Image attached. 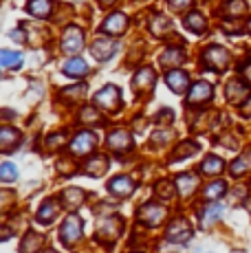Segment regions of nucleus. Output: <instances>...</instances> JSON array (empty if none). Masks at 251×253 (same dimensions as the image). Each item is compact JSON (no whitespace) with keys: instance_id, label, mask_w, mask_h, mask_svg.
Segmentation results:
<instances>
[{"instance_id":"1","label":"nucleus","mask_w":251,"mask_h":253,"mask_svg":"<svg viewBox=\"0 0 251 253\" xmlns=\"http://www.w3.org/2000/svg\"><path fill=\"white\" fill-rule=\"evenodd\" d=\"M93 104H95V108L101 110V113H117L119 106H122V90L113 84L104 86L101 90L95 92Z\"/></svg>"},{"instance_id":"2","label":"nucleus","mask_w":251,"mask_h":253,"mask_svg":"<svg viewBox=\"0 0 251 253\" xmlns=\"http://www.w3.org/2000/svg\"><path fill=\"white\" fill-rule=\"evenodd\" d=\"M84 42H86V33L82 27H77V24H69V27L64 29V33H62V40H60V46L62 51L66 53V55L75 57L77 53L84 48Z\"/></svg>"},{"instance_id":"3","label":"nucleus","mask_w":251,"mask_h":253,"mask_svg":"<svg viewBox=\"0 0 251 253\" xmlns=\"http://www.w3.org/2000/svg\"><path fill=\"white\" fill-rule=\"evenodd\" d=\"M82 236H84V222H82V218L75 216V213L66 216L64 222H62V227H60L62 245L64 247H75L77 242L82 240Z\"/></svg>"},{"instance_id":"4","label":"nucleus","mask_w":251,"mask_h":253,"mask_svg":"<svg viewBox=\"0 0 251 253\" xmlns=\"http://www.w3.org/2000/svg\"><path fill=\"white\" fill-rule=\"evenodd\" d=\"M166 216H167V209L163 205H159V203H143L137 211L139 222L146 227H159L166 220Z\"/></svg>"},{"instance_id":"5","label":"nucleus","mask_w":251,"mask_h":253,"mask_svg":"<svg viewBox=\"0 0 251 253\" xmlns=\"http://www.w3.org/2000/svg\"><path fill=\"white\" fill-rule=\"evenodd\" d=\"M95 145H97V137H95L90 130H80V132H75V137L71 139L69 148H71L73 157H90Z\"/></svg>"},{"instance_id":"6","label":"nucleus","mask_w":251,"mask_h":253,"mask_svg":"<svg viewBox=\"0 0 251 253\" xmlns=\"http://www.w3.org/2000/svg\"><path fill=\"white\" fill-rule=\"evenodd\" d=\"M192 236H194V229H192V225L185 218H176V220L167 222L166 240L172 242V245H185Z\"/></svg>"},{"instance_id":"7","label":"nucleus","mask_w":251,"mask_h":253,"mask_svg":"<svg viewBox=\"0 0 251 253\" xmlns=\"http://www.w3.org/2000/svg\"><path fill=\"white\" fill-rule=\"evenodd\" d=\"M203 64L211 71H223V69H227V64H229V53H227L223 46L211 44L203 51Z\"/></svg>"},{"instance_id":"8","label":"nucleus","mask_w":251,"mask_h":253,"mask_svg":"<svg viewBox=\"0 0 251 253\" xmlns=\"http://www.w3.org/2000/svg\"><path fill=\"white\" fill-rule=\"evenodd\" d=\"M106 145H108L113 152L117 154H126L132 150V134L128 130H110L108 137H106Z\"/></svg>"},{"instance_id":"9","label":"nucleus","mask_w":251,"mask_h":253,"mask_svg":"<svg viewBox=\"0 0 251 253\" xmlns=\"http://www.w3.org/2000/svg\"><path fill=\"white\" fill-rule=\"evenodd\" d=\"M214 97V88H211L209 82L205 80H199L190 86L187 90V104L190 106H201V104H207V101Z\"/></svg>"},{"instance_id":"10","label":"nucleus","mask_w":251,"mask_h":253,"mask_svg":"<svg viewBox=\"0 0 251 253\" xmlns=\"http://www.w3.org/2000/svg\"><path fill=\"white\" fill-rule=\"evenodd\" d=\"M157 84V71L152 66H141L132 75V88L134 92H150Z\"/></svg>"},{"instance_id":"11","label":"nucleus","mask_w":251,"mask_h":253,"mask_svg":"<svg viewBox=\"0 0 251 253\" xmlns=\"http://www.w3.org/2000/svg\"><path fill=\"white\" fill-rule=\"evenodd\" d=\"M101 33L104 36H122L128 29V16L122 11H113L104 22H101Z\"/></svg>"},{"instance_id":"12","label":"nucleus","mask_w":251,"mask_h":253,"mask_svg":"<svg viewBox=\"0 0 251 253\" xmlns=\"http://www.w3.org/2000/svg\"><path fill=\"white\" fill-rule=\"evenodd\" d=\"M90 53H93V57L97 62H108L110 57L117 53V44H115L108 36H99V38H95V42L90 44Z\"/></svg>"},{"instance_id":"13","label":"nucleus","mask_w":251,"mask_h":253,"mask_svg":"<svg viewBox=\"0 0 251 253\" xmlns=\"http://www.w3.org/2000/svg\"><path fill=\"white\" fill-rule=\"evenodd\" d=\"M22 143V134L20 130H16L13 126H0V152L9 154L13 148Z\"/></svg>"},{"instance_id":"14","label":"nucleus","mask_w":251,"mask_h":253,"mask_svg":"<svg viewBox=\"0 0 251 253\" xmlns=\"http://www.w3.org/2000/svg\"><path fill=\"white\" fill-rule=\"evenodd\" d=\"M225 216V205L223 203H209L199 209V222L203 227H211Z\"/></svg>"},{"instance_id":"15","label":"nucleus","mask_w":251,"mask_h":253,"mask_svg":"<svg viewBox=\"0 0 251 253\" xmlns=\"http://www.w3.org/2000/svg\"><path fill=\"white\" fill-rule=\"evenodd\" d=\"M134 181L130 176H115V178H110V183H108V192L113 194V196H117V198H128V196H132L134 194Z\"/></svg>"},{"instance_id":"16","label":"nucleus","mask_w":251,"mask_h":253,"mask_svg":"<svg viewBox=\"0 0 251 253\" xmlns=\"http://www.w3.org/2000/svg\"><path fill=\"white\" fill-rule=\"evenodd\" d=\"M166 84L172 92H185L190 88V75L181 69H172L166 73Z\"/></svg>"},{"instance_id":"17","label":"nucleus","mask_w":251,"mask_h":253,"mask_svg":"<svg viewBox=\"0 0 251 253\" xmlns=\"http://www.w3.org/2000/svg\"><path fill=\"white\" fill-rule=\"evenodd\" d=\"M62 207H66V209H71V211H75L77 207H82L84 205V201H86V192L82 187H66L64 192H62Z\"/></svg>"},{"instance_id":"18","label":"nucleus","mask_w":251,"mask_h":253,"mask_svg":"<svg viewBox=\"0 0 251 253\" xmlns=\"http://www.w3.org/2000/svg\"><path fill=\"white\" fill-rule=\"evenodd\" d=\"M27 13L38 20H46L53 16V0H27Z\"/></svg>"},{"instance_id":"19","label":"nucleus","mask_w":251,"mask_h":253,"mask_svg":"<svg viewBox=\"0 0 251 253\" xmlns=\"http://www.w3.org/2000/svg\"><path fill=\"white\" fill-rule=\"evenodd\" d=\"M57 213H60V205H57L53 198H49V201H44L40 205V209H38V213H36V222L38 225H51L53 220L57 218Z\"/></svg>"},{"instance_id":"20","label":"nucleus","mask_w":251,"mask_h":253,"mask_svg":"<svg viewBox=\"0 0 251 253\" xmlns=\"http://www.w3.org/2000/svg\"><path fill=\"white\" fill-rule=\"evenodd\" d=\"M176 189H178V194L181 196H192V194L196 192V187H199V176L196 174H192V172H183V174H178L176 176Z\"/></svg>"},{"instance_id":"21","label":"nucleus","mask_w":251,"mask_h":253,"mask_svg":"<svg viewBox=\"0 0 251 253\" xmlns=\"http://www.w3.org/2000/svg\"><path fill=\"white\" fill-rule=\"evenodd\" d=\"M122 233V218H106V220L99 222V236L104 238L106 242L117 240V236Z\"/></svg>"},{"instance_id":"22","label":"nucleus","mask_w":251,"mask_h":253,"mask_svg":"<svg viewBox=\"0 0 251 253\" xmlns=\"http://www.w3.org/2000/svg\"><path fill=\"white\" fill-rule=\"evenodd\" d=\"M90 71V66L86 64L84 57H69V60L64 62V66H62V73L69 77H84L86 73Z\"/></svg>"},{"instance_id":"23","label":"nucleus","mask_w":251,"mask_h":253,"mask_svg":"<svg viewBox=\"0 0 251 253\" xmlns=\"http://www.w3.org/2000/svg\"><path fill=\"white\" fill-rule=\"evenodd\" d=\"M199 169H201V174H205V176H218L220 172H225V161L220 157H216V154H207V157L201 161Z\"/></svg>"},{"instance_id":"24","label":"nucleus","mask_w":251,"mask_h":253,"mask_svg":"<svg viewBox=\"0 0 251 253\" xmlns=\"http://www.w3.org/2000/svg\"><path fill=\"white\" fill-rule=\"evenodd\" d=\"M249 172H251V148L245 150V152L229 165V174L234 178H240V176H245V174H249Z\"/></svg>"},{"instance_id":"25","label":"nucleus","mask_w":251,"mask_h":253,"mask_svg":"<svg viewBox=\"0 0 251 253\" xmlns=\"http://www.w3.org/2000/svg\"><path fill=\"white\" fill-rule=\"evenodd\" d=\"M183 60H185V51H183L181 46H167L166 51L161 53V57H159V62H161L163 66H172V69L183 64Z\"/></svg>"},{"instance_id":"26","label":"nucleus","mask_w":251,"mask_h":253,"mask_svg":"<svg viewBox=\"0 0 251 253\" xmlns=\"http://www.w3.org/2000/svg\"><path fill=\"white\" fill-rule=\"evenodd\" d=\"M44 247V238L36 231H27L20 242V253H38Z\"/></svg>"},{"instance_id":"27","label":"nucleus","mask_w":251,"mask_h":253,"mask_svg":"<svg viewBox=\"0 0 251 253\" xmlns=\"http://www.w3.org/2000/svg\"><path fill=\"white\" fill-rule=\"evenodd\" d=\"M183 27L192 33H203L207 29V20L201 11H190L185 18H183Z\"/></svg>"},{"instance_id":"28","label":"nucleus","mask_w":251,"mask_h":253,"mask_svg":"<svg viewBox=\"0 0 251 253\" xmlns=\"http://www.w3.org/2000/svg\"><path fill=\"white\" fill-rule=\"evenodd\" d=\"M227 181H211V183H207L205 187H203V198H207V201H218V198H223L225 194H227Z\"/></svg>"},{"instance_id":"29","label":"nucleus","mask_w":251,"mask_h":253,"mask_svg":"<svg viewBox=\"0 0 251 253\" xmlns=\"http://www.w3.org/2000/svg\"><path fill=\"white\" fill-rule=\"evenodd\" d=\"M106 169H108V159L101 157V154H93V157L84 163V172L90 174V176H101Z\"/></svg>"},{"instance_id":"30","label":"nucleus","mask_w":251,"mask_h":253,"mask_svg":"<svg viewBox=\"0 0 251 253\" xmlns=\"http://www.w3.org/2000/svg\"><path fill=\"white\" fill-rule=\"evenodd\" d=\"M150 31H152L157 38H163L166 33H170V31H172L170 18H166L163 13H154V16L150 18Z\"/></svg>"},{"instance_id":"31","label":"nucleus","mask_w":251,"mask_h":253,"mask_svg":"<svg viewBox=\"0 0 251 253\" xmlns=\"http://www.w3.org/2000/svg\"><path fill=\"white\" fill-rule=\"evenodd\" d=\"M0 66H4V69H20L22 66V53L20 51H9V48H0Z\"/></svg>"},{"instance_id":"32","label":"nucleus","mask_w":251,"mask_h":253,"mask_svg":"<svg viewBox=\"0 0 251 253\" xmlns=\"http://www.w3.org/2000/svg\"><path fill=\"white\" fill-rule=\"evenodd\" d=\"M199 152V145L194 143V141H183L181 145L174 150V154L170 157V161L172 163H176V161H183V159H190V157H194V154Z\"/></svg>"},{"instance_id":"33","label":"nucleus","mask_w":251,"mask_h":253,"mask_svg":"<svg viewBox=\"0 0 251 253\" xmlns=\"http://www.w3.org/2000/svg\"><path fill=\"white\" fill-rule=\"evenodd\" d=\"M225 92H227V99L229 101H240L247 95V84H243L240 80H231L229 84H227Z\"/></svg>"},{"instance_id":"34","label":"nucleus","mask_w":251,"mask_h":253,"mask_svg":"<svg viewBox=\"0 0 251 253\" xmlns=\"http://www.w3.org/2000/svg\"><path fill=\"white\" fill-rule=\"evenodd\" d=\"M84 95H86V84H75V86H69L66 90H62L60 99L69 101V104H75V101L84 99Z\"/></svg>"},{"instance_id":"35","label":"nucleus","mask_w":251,"mask_h":253,"mask_svg":"<svg viewBox=\"0 0 251 253\" xmlns=\"http://www.w3.org/2000/svg\"><path fill=\"white\" fill-rule=\"evenodd\" d=\"M18 181V165L11 161L0 163V183H16Z\"/></svg>"},{"instance_id":"36","label":"nucleus","mask_w":251,"mask_h":253,"mask_svg":"<svg viewBox=\"0 0 251 253\" xmlns=\"http://www.w3.org/2000/svg\"><path fill=\"white\" fill-rule=\"evenodd\" d=\"M174 192H176V185H172V181H161L154 187V194H157L161 201H172Z\"/></svg>"},{"instance_id":"37","label":"nucleus","mask_w":251,"mask_h":253,"mask_svg":"<svg viewBox=\"0 0 251 253\" xmlns=\"http://www.w3.org/2000/svg\"><path fill=\"white\" fill-rule=\"evenodd\" d=\"M225 11H227V16H240V13L247 11V4H245V0H229Z\"/></svg>"},{"instance_id":"38","label":"nucleus","mask_w":251,"mask_h":253,"mask_svg":"<svg viewBox=\"0 0 251 253\" xmlns=\"http://www.w3.org/2000/svg\"><path fill=\"white\" fill-rule=\"evenodd\" d=\"M64 143H66V134H62V132H55V134L46 137V148L49 150H60Z\"/></svg>"},{"instance_id":"39","label":"nucleus","mask_w":251,"mask_h":253,"mask_svg":"<svg viewBox=\"0 0 251 253\" xmlns=\"http://www.w3.org/2000/svg\"><path fill=\"white\" fill-rule=\"evenodd\" d=\"M13 205V192L11 189H0V213L7 211Z\"/></svg>"},{"instance_id":"40","label":"nucleus","mask_w":251,"mask_h":253,"mask_svg":"<svg viewBox=\"0 0 251 253\" xmlns=\"http://www.w3.org/2000/svg\"><path fill=\"white\" fill-rule=\"evenodd\" d=\"M192 2H194V0H167L170 9H172V11H176V13H181V11H185V9H190Z\"/></svg>"},{"instance_id":"41","label":"nucleus","mask_w":251,"mask_h":253,"mask_svg":"<svg viewBox=\"0 0 251 253\" xmlns=\"http://www.w3.org/2000/svg\"><path fill=\"white\" fill-rule=\"evenodd\" d=\"M167 141H172V134L167 132V130H159V132L152 134V143L154 145H163V143H167Z\"/></svg>"},{"instance_id":"42","label":"nucleus","mask_w":251,"mask_h":253,"mask_svg":"<svg viewBox=\"0 0 251 253\" xmlns=\"http://www.w3.org/2000/svg\"><path fill=\"white\" fill-rule=\"evenodd\" d=\"M97 117H99V113L95 108H84L82 110V121H86V124H95V121H99Z\"/></svg>"},{"instance_id":"43","label":"nucleus","mask_w":251,"mask_h":253,"mask_svg":"<svg viewBox=\"0 0 251 253\" xmlns=\"http://www.w3.org/2000/svg\"><path fill=\"white\" fill-rule=\"evenodd\" d=\"M157 119L159 121H170V119H174V113H172V110H161V113L157 115Z\"/></svg>"},{"instance_id":"44","label":"nucleus","mask_w":251,"mask_h":253,"mask_svg":"<svg viewBox=\"0 0 251 253\" xmlns=\"http://www.w3.org/2000/svg\"><path fill=\"white\" fill-rule=\"evenodd\" d=\"M9 36H11L16 42H25V36H22V31H20V29H13V31L9 33Z\"/></svg>"},{"instance_id":"45","label":"nucleus","mask_w":251,"mask_h":253,"mask_svg":"<svg viewBox=\"0 0 251 253\" xmlns=\"http://www.w3.org/2000/svg\"><path fill=\"white\" fill-rule=\"evenodd\" d=\"M113 2H117V0H99V4H101V7H110V4H113Z\"/></svg>"},{"instance_id":"46","label":"nucleus","mask_w":251,"mask_h":253,"mask_svg":"<svg viewBox=\"0 0 251 253\" xmlns=\"http://www.w3.org/2000/svg\"><path fill=\"white\" fill-rule=\"evenodd\" d=\"M245 73H247V80L251 82V66H247V69H245Z\"/></svg>"},{"instance_id":"47","label":"nucleus","mask_w":251,"mask_h":253,"mask_svg":"<svg viewBox=\"0 0 251 253\" xmlns=\"http://www.w3.org/2000/svg\"><path fill=\"white\" fill-rule=\"evenodd\" d=\"M44 253H57V251H53V249H49V251H44Z\"/></svg>"},{"instance_id":"48","label":"nucleus","mask_w":251,"mask_h":253,"mask_svg":"<svg viewBox=\"0 0 251 253\" xmlns=\"http://www.w3.org/2000/svg\"><path fill=\"white\" fill-rule=\"evenodd\" d=\"M132 253H143V251H132Z\"/></svg>"},{"instance_id":"49","label":"nucleus","mask_w":251,"mask_h":253,"mask_svg":"<svg viewBox=\"0 0 251 253\" xmlns=\"http://www.w3.org/2000/svg\"><path fill=\"white\" fill-rule=\"evenodd\" d=\"M249 31H251V22H249Z\"/></svg>"}]
</instances>
